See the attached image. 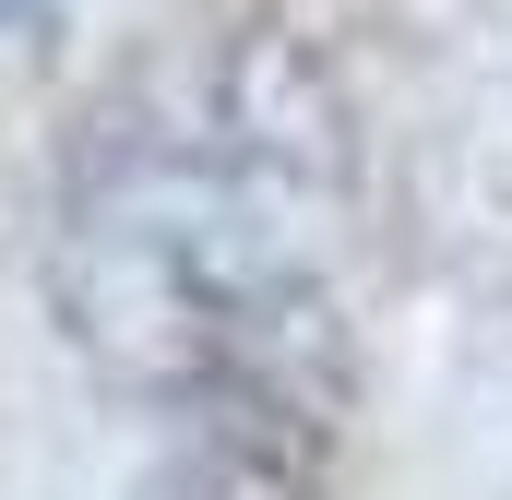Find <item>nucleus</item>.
Listing matches in <instances>:
<instances>
[{
	"mask_svg": "<svg viewBox=\"0 0 512 500\" xmlns=\"http://www.w3.org/2000/svg\"><path fill=\"white\" fill-rule=\"evenodd\" d=\"M0 24H48V0H0Z\"/></svg>",
	"mask_w": 512,
	"mask_h": 500,
	"instance_id": "1",
	"label": "nucleus"
}]
</instances>
